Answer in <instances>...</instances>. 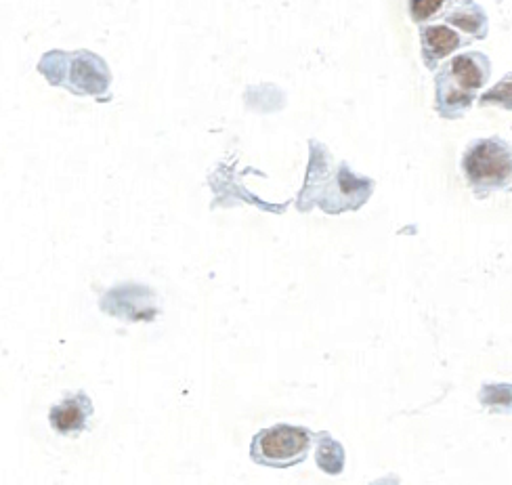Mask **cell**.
I'll use <instances>...</instances> for the list:
<instances>
[{
    "mask_svg": "<svg viewBox=\"0 0 512 485\" xmlns=\"http://www.w3.org/2000/svg\"><path fill=\"white\" fill-rule=\"evenodd\" d=\"M489 76H492V61L477 51L456 55L443 63L435 76L437 114L447 120L462 118L473 108Z\"/></svg>",
    "mask_w": 512,
    "mask_h": 485,
    "instance_id": "cell-1",
    "label": "cell"
},
{
    "mask_svg": "<svg viewBox=\"0 0 512 485\" xmlns=\"http://www.w3.org/2000/svg\"><path fill=\"white\" fill-rule=\"evenodd\" d=\"M462 173L477 198L512 189V143L502 137L468 143L462 156Z\"/></svg>",
    "mask_w": 512,
    "mask_h": 485,
    "instance_id": "cell-2",
    "label": "cell"
},
{
    "mask_svg": "<svg viewBox=\"0 0 512 485\" xmlns=\"http://www.w3.org/2000/svg\"><path fill=\"white\" fill-rule=\"evenodd\" d=\"M313 441L315 435L309 429L280 423L252 437L250 458L261 467L290 469L307 458Z\"/></svg>",
    "mask_w": 512,
    "mask_h": 485,
    "instance_id": "cell-3",
    "label": "cell"
},
{
    "mask_svg": "<svg viewBox=\"0 0 512 485\" xmlns=\"http://www.w3.org/2000/svg\"><path fill=\"white\" fill-rule=\"evenodd\" d=\"M101 309L110 315L124 318L126 322H152L158 313L154 292L131 284L105 294Z\"/></svg>",
    "mask_w": 512,
    "mask_h": 485,
    "instance_id": "cell-4",
    "label": "cell"
},
{
    "mask_svg": "<svg viewBox=\"0 0 512 485\" xmlns=\"http://www.w3.org/2000/svg\"><path fill=\"white\" fill-rule=\"evenodd\" d=\"M63 61L68 63V78L59 87H68L76 95H99L110 84V72L105 63L91 53H72L63 55Z\"/></svg>",
    "mask_w": 512,
    "mask_h": 485,
    "instance_id": "cell-5",
    "label": "cell"
},
{
    "mask_svg": "<svg viewBox=\"0 0 512 485\" xmlns=\"http://www.w3.org/2000/svg\"><path fill=\"white\" fill-rule=\"evenodd\" d=\"M420 49L424 66L429 70H437L439 63L447 57L456 53L458 49L471 45V38L460 34L452 26L447 24H429L420 26Z\"/></svg>",
    "mask_w": 512,
    "mask_h": 485,
    "instance_id": "cell-6",
    "label": "cell"
},
{
    "mask_svg": "<svg viewBox=\"0 0 512 485\" xmlns=\"http://www.w3.org/2000/svg\"><path fill=\"white\" fill-rule=\"evenodd\" d=\"M93 402L87 393H74L61 399L49 412V423L59 435H74L89 429V420L93 418Z\"/></svg>",
    "mask_w": 512,
    "mask_h": 485,
    "instance_id": "cell-7",
    "label": "cell"
},
{
    "mask_svg": "<svg viewBox=\"0 0 512 485\" xmlns=\"http://www.w3.org/2000/svg\"><path fill=\"white\" fill-rule=\"evenodd\" d=\"M315 460L326 475H340L345 469V448L328 431L315 435Z\"/></svg>",
    "mask_w": 512,
    "mask_h": 485,
    "instance_id": "cell-8",
    "label": "cell"
},
{
    "mask_svg": "<svg viewBox=\"0 0 512 485\" xmlns=\"http://www.w3.org/2000/svg\"><path fill=\"white\" fill-rule=\"evenodd\" d=\"M456 3L458 0H410V15L418 28L439 24Z\"/></svg>",
    "mask_w": 512,
    "mask_h": 485,
    "instance_id": "cell-9",
    "label": "cell"
},
{
    "mask_svg": "<svg viewBox=\"0 0 512 485\" xmlns=\"http://www.w3.org/2000/svg\"><path fill=\"white\" fill-rule=\"evenodd\" d=\"M479 404L489 414H512V385L487 383L479 391Z\"/></svg>",
    "mask_w": 512,
    "mask_h": 485,
    "instance_id": "cell-10",
    "label": "cell"
},
{
    "mask_svg": "<svg viewBox=\"0 0 512 485\" xmlns=\"http://www.w3.org/2000/svg\"><path fill=\"white\" fill-rule=\"evenodd\" d=\"M481 105H496L506 112H512V72L506 74L492 89L479 97Z\"/></svg>",
    "mask_w": 512,
    "mask_h": 485,
    "instance_id": "cell-11",
    "label": "cell"
},
{
    "mask_svg": "<svg viewBox=\"0 0 512 485\" xmlns=\"http://www.w3.org/2000/svg\"><path fill=\"white\" fill-rule=\"evenodd\" d=\"M510 192H512V189H510Z\"/></svg>",
    "mask_w": 512,
    "mask_h": 485,
    "instance_id": "cell-12",
    "label": "cell"
}]
</instances>
